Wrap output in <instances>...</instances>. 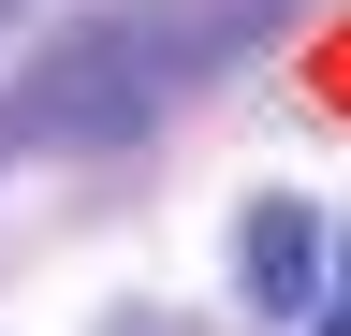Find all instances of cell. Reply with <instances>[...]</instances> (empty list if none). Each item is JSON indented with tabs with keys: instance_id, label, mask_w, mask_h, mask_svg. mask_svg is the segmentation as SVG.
I'll use <instances>...</instances> for the list:
<instances>
[{
	"instance_id": "7a4b0ae2",
	"label": "cell",
	"mask_w": 351,
	"mask_h": 336,
	"mask_svg": "<svg viewBox=\"0 0 351 336\" xmlns=\"http://www.w3.org/2000/svg\"><path fill=\"white\" fill-rule=\"evenodd\" d=\"M234 292L263 322H293V307H322L337 292V234H322V205H293V190H263L249 220H234Z\"/></svg>"
},
{
	"instance_id": "6da1fadb",
	"label": "cell",
	"mask_w": 351,
	"mask_h": 336,
	"mask_svg": "<svg viewBox=\"0 0 351 336\" xmlns=\"http://www.w3.org/2000/svg\"><path fill=\"white\" fill-rule=\"evenodd\" d=\"M263 15H293V0H117L103 29H73V44L44 59L15 103H0V176L132 146L147 117L191 103L205 73H234V59L263 44Z\"/></svg>"
},
{
	"instance_id": "277c9868",
	"label": "cell",
	"mask_w": 351,
	"mask_h": 336,
	"mask_svg": "<svg viewBox=\"0 0 351 336\" xmlns=\"http://www.w3.org/2000/svg\"><path fill=\"white\" fill-rule=\"evenodd\" d=\"M0 15H15V0H0Z\"/></svg>"
},
{
	"instance_id": "3957f363",
	"label": "cell",
	"mask_w": 351,
	"mask_h": 336,
	"mask_svg": "<svg viewBox=\"0 0 351 336\" xmlns=\"http://www.w3.org/2000/svg\"><path fill=\"white\" fill-rule=\"evenodd\" d=\"M322 336H351V292H322Z\"/></svg>"
}]
</instances>
